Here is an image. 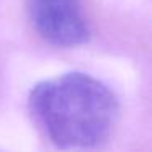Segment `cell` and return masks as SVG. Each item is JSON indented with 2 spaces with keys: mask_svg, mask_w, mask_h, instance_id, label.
<instances>
[{
  "mask_svg": "<svg viewBox=\"0 0 152 152\" xmlns=\"http://www.w3.org/2000/svg\"><path fill=\"white\" fill-rule=\"evenodd\" d=\"M28 105L38 126L61 149H92L102 144L118 111L111 90L80 72L38 83Z\"/></svg>",
  "mask_w": 152,
  "mask_h": 152,
  "instance_id": "1",
  "label": "cell"
},
{
  "mask_svg": "<svg viewBox=\"0 0 152 152\" xmlns=\"http://www.w3.org/2000/svg\"><path fill=\"white\" fill-rule=\"evenodd\" d=\"M28 15L44 41L74 48L88 39V26L79 0H28Z\"/></svg>",
  "mask_w": 152,
  "mask_h": 152,
  "instance_id": "2",
  "label": "cell"
},
{
  "mask_svg": "<svg viewBox=\"0 0 152 152\" xmlns=\"http://www.w3.org/2000/svg\"><path fill=\"white\" fill-rule=\"evenodd\" d=\"M0 152H4V151H0Z\"/></svg>",
  "mask_w": 152,
  "mask_h": 152,
  "instance_id": "3",
  "label": "cell"
}]
</instances>
